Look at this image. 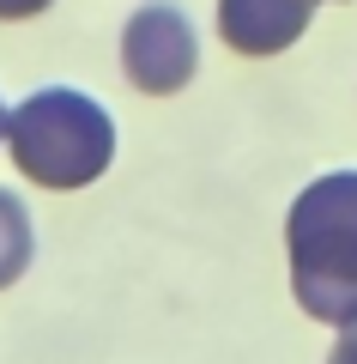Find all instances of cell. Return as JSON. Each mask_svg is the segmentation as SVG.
<instances>
[{
    "label": "cell",
    "mask_w": 357,
    "mask_h": 364,
    "mask_svg": "<svg viewBox=\"0 0 357 364\" xmlns=\"http://www.w3.org/2000/svg\"><path fill=\"white\" fill-rule=\"evenodd\" d=\"M327 364H357V316L339 328V346H333V358H327Z\"/></svg>",
    "instance_id": "obj_6"
},
{
    "label": "cell",
    "mask_w": 357,
    "mask_h": 364,
    "mask_svg": "<svg viewBox=\"0 0 357 364\" xmlns=\"http://www.w3.org/2000/svg\"><path fill=\"white\" fill-rule=\"evenodd\" d=\"M55 0H0V18H37V13H49Z\"/></svg>",
    "instance_id": "obj_7"
},
{
    "label": "cell",
    "mask_w": 357,
    "mask_h": 364,
    "mask_svg": "<svg viewBox=\"0 0 357 364\" xmlns=\"http://www.w3.org/2000/svg\"><path fill=\"white\" fill-rule=\"evenodd\" d=\"M315 18V0H218V37L236 55H285Z\"/></svg>",
    "instance_id": "obj_4"
},
{
    "label": "cell",
    "mask_w": 357,
    "mask_h": 364,
    "mask_svg": "<svg viewBox=\"0 0 357 364\" xmlns=\"http://www.w3.org/2000/svg\"><path fill=\"white\" fill-rule=\"evenodd\" d=\"M6 146L25 182L43 188H85L115 158V122L97 97L49 85L6 116Z\"/></svg>",
    "instance_id": "obj_2"
},
{
    "label": "cell",
    "mask_w": 357,
    "mask_h": 364,
    "mask_svg": "<svg viewBox=\"0 0 357 364\" xmlns=\"http://www.w3.org/2000/svg\"><path fill=\"white\" fill-rule=\"evenodd\" d=\"M121 67L145 97H176L200 67V37H194L188 13L170 0H145L121 25Z\"/></svg>",
    "instance_id": "obj_3"
},
{
    "label": "cell",
    "mask_w": 357,
    "mask_h": 364,
    "mask_svg": "<svg viewBox=\"0 0 357 364\" xmlns=\"http://www.w3.org/2000/svg\"><path fill=\"white\" fill-rule=\"evenodd\" d=\"M291 291L315 322L345 328L357 316V170L309 182L285 219Z\"/></svg>",
    "instance_id": "obj_1"
},
{
    "label": "cell",
    "mask_w": 357,
    "mask_h": 364,
    "mask_svg": "<svg viewBox=\"0 0 357 364\" xmlns=\"http://www.w3.org/2000/svg\"><path fill=\"white\" fill-rule=\"evenodd\" d=\"M31 249H37V237H31V213H25V200H18L13 188H0V291L13 286V279H25Z\"/></svg>",
    "instance_id": "obj_5"
},
{
    "label": "cell",
    "mask_w": 357,
    "mask_h": 364,
    "mask_svg": "<svg viewBox=\"0 0 357 364\" xmlns=\"http://www.w3.org/2000/svg\"><path fill=\"white\" fill-rule=\"evenodd\" d=\"M0 140H6V104H0Z\"/></svg>",
    "instance_id": "obj_8"
}]
</instances>
